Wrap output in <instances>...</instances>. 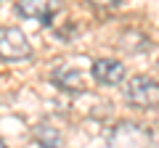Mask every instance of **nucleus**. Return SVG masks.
<instances>
[{
  "mask_svg": "<svg viewBox=\"0 0 159 148\" xmlns=\"http://www.w3.org/2000/svg\"><path fill=\"white\" fill-rule=\"evenodd\" d=\"M109 148H157L151 130L141 124H117L109 132Z\"/></svg>",
  "mask_w": 159,
  "mask_h": 148,
  "instance_id": "1",
  "label": "nucleus"
},
{
  "mask_svg": "<svg viewBox=\"0 0 159 148\" xmlns=\"http://www.w3.org/2000/svg\"><path fill=\"white\" fill-rule=\"evenodd\" d=\"M125 95L133 106H141V108L159 106V82H154L146 74H138L125 85Z\"/></svg>",
  "mask_w": 159,
  "mask_h": 148,
  "instance_id": "2",
  "label": "nucleus"
},
{
  "mask_svg": "<svg viewBox=\"0 0 159 148\" xmlns=\"http://www.w3.org/2000/svg\"><path fill=\"white\" fill-rule=\"evenodd\" d=\"M29 53H32L29 40L19 27H3L0 29V56L6 58V61L29 58Z\"/></svg>",
  "mask_w": 159,
  "mask_h": 148,
  "instance_id": "3",
  "label": "nucleus"
},
{
  "mask_svg": "<svg viewBox=\"0 0 159 148\" xmlns=\"http://www.w3.org/2000/svg\"><path fill=\"white\" fill-rule=\"evenodd\" d=\"M16 8L27 19H34L40 24H51L53 16L61 11V0H19Z\"/></svg>",
  "mask_w": 159,
  "mask_h": 148,
  "instance_id": "4",
  "label": "nucleus"
},
{
  "mask_svg": "<svg viewBox=\"0 0 159 148\" xmlns=\"http://www.w3.org/2000/svg\"><path fill=\"white\" fill-rule=\"evenodd\" d=\"M93 77L101 85H119L125 80V63L114 61V58H98L93 61Z\"/></svg>",
  "mask_w": 159,
  "mask_h": 148,
  "instance_id": "5",
  "label": "nucleus"
},
{
  "mask_svg": "<svg viewBox=\"0 0 159 148\" xmlns=\"http://www.w3.org/2000/svg\"><path fill=\"white\" fill-rule=\"evenodd\" d=\"M32 137L40 148H64V135L56 124L51 122H40L37 127L32 130Z\"/></svg>",
  "mask_w": 159,
  "mask_h": 148,
  "instance_id": "6",
  "label": "nucleus"
},
{
  "mask_svg": "<svg viewBox=\"0 0 159 148\" xmlns=\"http://www.w3.org/2000/svg\"><path fill=\"white\" fill-rule=\"evenodd\" d=\"M53 80H56V85H61L64 90H85V80H82L80 69L69 66V63L56 66V72H53Z\"/></svg>",
  "mask_w": 159,
  "mask_h": 148,
  "instance_id": "7",
  "label": "nucleus"
},
{
  "mask_svg": "<svg viewBox=\"0 0 159 148\" xmlns=\"http://www.w3.org/2000/svg\"><path fill=\"white\" fill-rule=\"evenodd\" d=\"M90 3H98V6H117L119 0H90Z\"/></svg>",
  "mask_w": 159,
  "mask_h": 148,
  "instance_id": "8",
  "label": "nucleus"
},
{
  "mask_svg": "<svg viewBox=\"0 0 159 148\" xmlns=\"http://www.w3.org/2000/svg\"><path fill=\"white\" fill-rule=\"evenodd\" d=\"M0 148H8V146H6V143H3V146H0Z\"/></svg>",
  "mask_w": 159,
  "mask_h": 148,
  "instance_id": "9",
  "label": "nucleus"
}]
</instances>
